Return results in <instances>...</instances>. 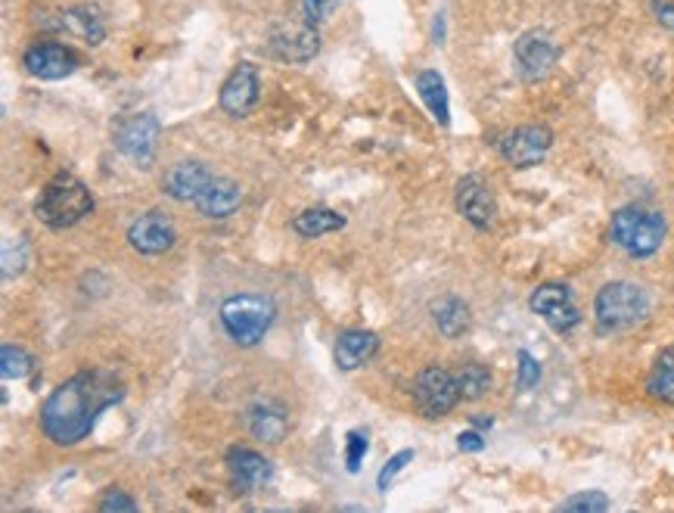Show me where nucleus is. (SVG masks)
<instances>
[{
	"mask_svg": "<svg viewBox=\"0 0 674 513\" xmlns=\"http://www.w3.org/2000/svg\"><path fill=\"white\" fill-rule=\"evenodd\" d=\"M457 448H461V451H482V448H485V439H482V432L476 430L461 432V436H457Z\"/></svg>",
	"mask_w": 674,
	"mask_h": 513,
	"instance_id": "nucleus-35",
	"label": "nucleus"
},
{
	"mask_svg": "<svg viewBox=\"0 0 674 513\" xmlns=\"http://www.w3.org/2000/svg\"><path fill=\"white\" fill-rule=\"evenodd\" d=\"M240 202H243L240 184H233L231 178H212V184L193 202V209L206 218H228L240 209Z\"/></svg>",
	"mask_w": 674,
	"mask_h": 513,
	"instance_id": "nucleus-19",
	"label": "nucleus"
},
{
	"mask_svg": "<svg viewBox=\"0 0 674 513\" xmlns=\"http://www.w3.org/2000/svg\"><path fill=\"white\" fill-rule=\"evenodd\" d=\"M246 427L259 442L280 446L289 432V411L274 398H264L246 411Z\"/></svg>",
	"mask_w": 674,
	"mask_h": 513,
	"instance_id": "nucleus-18",
	"label": "nucleus"
},
{
	"mask_svg": "<svg viewBox=\"0 0 674 513\" xmlns=\"http://www.w3.org/2000/svg\"><path fill=\"white\" fill-rule=\"evenodd\" d=\"M22 66L29 69L34 78H41V82H60V78H69L75 69L82 66V60L66 44L41 41V44H32V48L25 50Z\"/></svg>",
	"mask_w": 674,
	"mask_h": 513,
	"instance_id": "nucleus-9",
	"label": "nucleus"
},
{
	"mask_svg": "<svg viewBox=\"0 0 674 513\" xmlns=\"http://www.w3.org/2000/svg\"><path fill=\"white\" fill-rule=\"evenodd\" d=\"M228 473H231L233 489L240 495H255L262 485L271 482L274 467L259 451H252V448H231L228 451Z\"/></svg>",
	"mask_w": 674,
	"mask_h": 513,
	"instance_id": "nucleus-15",
	"label": "nucleus"
},
{
	"mask_svg": "<svg viewBox=\"0 0 674 513\" xmlns=\"http://www.w3.org/2000/svg\"><path fill=\"white\" fill-rule=\"evenodd\" d=\"M413 84H417V91L429 106V113L435 116V122L447 128L451 125V103H447V87H444L442 75L435 69H426L413 78Z\"/></svg>",
	"mask_w": 674,
	"mask_h": 513,
	"instance_id": "nucleus-23",
	"label": "nucleus"
},
{
	"mask_svg": "<svg viewBox=\"0 0 674 513\" xmlns=\"http://www.w3.org/2000/svg\"><path fill=\"white\" fill-rule=\"evenodd\" d=\"M379 352V336L373 331H343L336 339V367L358 370Z\"/></svg>",
	"mask_w": 674,
	"mask_h": 513,
	"instance_id": "nucleus-20",
	"label": "nucleus"
},
{
	"mask_svg": "<svg viewBox=\"0 0 674 513\" xmlns=\"http://www.w3.org/2000/svg\"><path fill=\"white\" fill-rule=\"evenodd\" d=\"M513 53H516V69H519V75H523L526 82H538V78H544V75L554 69V63H557L559 56L557 44L550 41V34L544 32L523 34V38L516 41Z\"/></svg>",
	"mask_w": 674,
	"mask_h": 513,
	"instance_id": "nucleus-13",
	"label": "nucleus"
},
{
	"mask_svg": "<svg viewBox=\"0 0 674 513\" xmlns=\"http://www.w3.org/2000/svg\"><path fill=\"white\" fill-rule=\"evenodd\" d=\"M99 511L103 513H116V511L134 513L137 511V501H134L128 492H122V489H109V492L103 495V501H99Z\"/></svg>",
	"mask_w": 674,
	"mask_h": 513,
	"instance_id": "nucleus-31",
	"label": "nucleus"
},
{
	"mask_svg": "<svg viewBox=\"0 0 674 513\" xmlns=\"http://www.w3.org/2000/svg\"><path fill=\"white\" fill-rule=\"evenodd\" d=\"M528 305H531L535 315L544 317V321L550 324V331L557 333L576 331L578 321H581L576 302H572V290L562 286V283H541V286L531 293V302H528Z\"/></svg>",
	"mask_w": 674,
	"mask_h": 513,
	"instance_id": "nucleus-7",
	"label": "nucleus"
},
{
	"mask_svg": "<svg viewBox=\"0 0 674 513\" xmlns=\"http://www.w3.org/2000/svg\"><path fill=\"white\" fill-rule=\"evenodd\" d=\"M91 212H94L91 190L69 171H60L56 178H50L48 187L41 190V197L34 202V216L41 218V224H48L50 231L75 228Z\"/></svg>",
	"mask_w": 674,
	"mask_h": 513,
	"instance_id": "nucleus-2",
	"label": "nucleus"
},
{
	"mask_svg": "<svg viewBox=\"0 0 674 513\" xmlns=\"http://www.w3.org/2000/svg\"><path fill=\"white\" fill-rule=\"evenodd\" d=\"M653 13L656 19L674 32V0H653Z\"/></svg>",
	"mask_w": 674,
	"mask_h": 513,
	"instance_id": "nucleus-34",
	"label": "nucleus"
},
{
	"mask_svg": "<svg viewBox=\"0 0 674 513\" xmlns=\"http://www.w3.org/2000/svg\"><path fill=\"white\" fill-rule=\"evenodd\" d=\"M457 401H461V392H457L454 374H447L444 367L435 365L420 370V377L413 383V405L420 415L429 417V420H439V417L451 415Z\"/></svg>",
	"mask_w": 674,
	"mask_h": 513,
	"instance_id": "nucleus-6",
	"label": "nucleus"
},
{
	"mask_svg": "<svg viewBox=\"0 0 674 513\" xmlns=\"http://www.w3.org/2000/svg\"><path fill=\"white\" fill-rule=\"evenodd\" d=\"M0 367H3L7 380H25L34 370V358L22 346L3 343V348H0Z\"/></svg>",
	"mask_w": 674,
	"mask_h": 513,
	"instance_id": "nucleus-27",
	"label": "nucleus"
},
{
	"mask_svg": "<svg viewBox=\"0 0 674 513\" xmlns=\"http://www.w3.org/2000/svg\"><path fill=\"white\" fill-rule=\"evenodd\" d=\"M485 427H492V417H476V430H485Z\"/></svg>",
	"mask_w": 674,
	"mask_h": 513,
	"instance_id": "nucleus-36",
	"label": "nucleus"
},
{
	"mask_svg": "<svg viewBox=\"0 0 674 513\" xmlns=\"http://www.w3.org/2000/svg\"><path fill=\"white\" fill-rule=\"evenodd\" d=\"M218 103L233 118H243L255 109V103H259V72H255L252 63H240L233 69L231 78L221 84Z\"/></svg>",
	"mask_w": 674,
	"mask_h": 513,
	"instance_id": "nucleus-14",
	"label": "nucleus"
},
{
	"mask_svg": "<svg viewBox=\"0 0 674 513\" xmlns=\"http://www.w3.org/2000/svg\"><path fill=\"white\" fill-rule=\"evenodd\" d=\"M454 380H457V392H461L463 401H478L492 389V374L485 365H463L454 374Z\"/></svg>",
	"mask_w": 674,
	"mask_h": 513,
	"instance_id": "nucleus-26",
	"label": "nucleus"
},
{
	"mask_svg": "<svg viewBox=\"0 0 674 513\" xmlns=\"http://www.w3.org/2000/svg\"><path fill=\"white\" fill-rule=\"evenodd\" d=\"M343 228H346V216H339V212H333V209H324V206L305 209V212H298V216L293 218V231H296L298 237H308V240L324 237V233L343 231Z\"/></svg>",
	"mask_w": 674,
	"mask_h": 513,
	"instance_id": "nucleus-24",
	"label": "nucleus"
},
{
	"mask_svg": "<svg viewBox=\"0 0 674 513\" xmlns=\"http://www.w3.org/2000/svg\"><path fill=\"white\" fill-rule=\"evenodd\" d=\"M320 50L317 25L302 19V22H283L271 32V53L286 63H308L314 53Z\"/></svg>",
	"mask_w": 674,
	"mask_h": 513,
	"instance_id": "nucleus-10",
	"label": "nucleus"
},
{
	"mask_svg": "<svg viewBox=\"0 0 674 513\" xmlns=\"http://www.w3.org/2000/svg\"><path fill=\"white\" fill-rule=\"evenodd\" d=\"M175 240H178V231L165 212H144L134 218V224L128 228V243L140 255H162L175 247Z\"/></svg>",
	"mask_w": 674,
	"mask_h": 513,
	"instance_id": "nucleus-12",
	"label": "nucleus"
},
{
	"mask_svg": "<svg viewBox=\"0 0 674 513\" xmlns=\"http://www.w3.org/2000/svg\"><path fill=\"white\" fill-rule=\"evenodd\" d=\"M125 380L109 367H91L60 383L41 405V432L53 446L72 448L84 442L103 411L125 398Z\"/></svg>",
	"mask_w": 674,
	"mask_h": 513,
	"instance_id": "nucleus-1",
	"label": "nucleus"
},
{
	"mask_svg": "<svg viewBox=\"0 0 674 513\" xmlns=\"http://www.w3.org/2000/svg\"><path fill=\"white\" fill-rule=\"evenodd\" d=\"M212 171L197 163V159H183V163H175V166L165 171V193L178 202H197L199 193L212 184Z\"/></svg>",
	"mask_w": 674,
	"mask_h": 513,
	"instance_id": "nucleus-17",
	"label": "nucleus"
},
{
	"mask_svg": "<svg viewBox=\"0 0 674 513\" xmlns=\"http://www.w3.org/2000/svg\"><path fill=\"white\" fill-rule=\"evenodd\" d=\"M277 317V305L271 296L255 293H236L221 302V327L236 346L252 348L264 339Z\"/></svg>",
	"mask_w": 674,
	"mask_h": 513,
	"instance_id": "nucleus-3",
	"label": "nucleus"
},
{
	"mask_svg": "<svg viewBox=\"0 0 674 513\" xmlns=\"http://www.w3.org/2000/svg\"><path fill=\"white\" fill-rule=\"evenodd\" d=\"M411 461H413L411 448H404V451H398L396 458H389V461H386V467L379 470V477H377V489H379V492H389V485L396 482L398 473H401L404 467L411 464Z\"/></svg>",
	"mask_w": 674,
	"mask_h": 513,
	"instance_id": "nucleus-30",
	"label": "nucleus"
},
{
	"mask_svg": "<svg viewBox=\"0 0 674 513\" xmlns=\"http://www.w3.org/2000/svg\"><path fill=\"white\" fill-rule=\"evenodd\" d=\"M550 144H554V134L547 125H526L501 140V153L510 166L531 168L550 153Z\"/></svg>",
	"mask_w": 674,
	"mask_h": 513,
	"instance_id": "nucleus-11",
	"label": "nucleus"
},
{
	"mask_svg": "<svg viewBox=\"0 0 674 513\" xmlns=\"http://www.w3.org/2000/svg\"><path fill=\"white\" fill-rule=\"evenodd\" d=\"M559 511H588V513H603L609 511V498L603 492H581V495L569 498L559 504Z\"/></svg>",
	"mask_w": 674,
	"mask_h": 513,
	"instance_id": "nucleus-29",
	"label": "nucleus"
},
{
	"mask_svg": "<svg viewBox=\"0 0 674 513\" xmlns=\"http://www.w3.org/2000/svg\"><path fill=\"white\" fill-rule=\"evenodd\" d=\"M646 389L650 396L665 401V405H674V348H665L653 365V374L646 380Z\"/></svg>",
	"mask_w": 674,
	"mask_h": 513,
	"instance_id": "nucleus-25",
	"label": "nucleus"
},
{
	"mask_svg": "<svg viewBox=\"0 0 674 513\" xmlns=\"http://www.w3.org/2000/svg\"><path fill=\"white\" fill-rule=\"evenodd\" d=\"M367 451H370V442H367V432L361 430H351L346 436V467L348 473H358L364 464V458H367Z\"/></svg>",
	"mask_w": 674,
	"mask_h": 513,
	"instance_id": "nucleus-28",
	"label": "nucleus"
},
{
	"mask_svg": "<svg viewBox=\"0 0 674 513\" xmlns=\"http://www.w3.org/2000/svg\"><path fill=\"white\" fill-rule=\"evenodd\" d=\"M159 118L152 113H137V116L122 118L116 132V149L125 153L128 159L140 163V166H149L152 153H156V140H159Z\"/></svg>",
	"mask_w": 674,
	"mask_h": 513,
	"instance_id": "nucleus-8",
	"label": "nucleus"
},
{
	"mask_svg": "<svg viewBox=\"0 0 674 513\" xmlns=\"http://www.w3.org/2000/svg\"><path fill=\"white\" fill-rule=\"evenodd\" d=\"M339 3H343V0H302V13H305L308 22L317 25V22H324Z\"/></svg>",
	"mask_w": 674,
	"mask_h": 513,
	"instance_id": "nucleus-33",
	"label": "nucleus"
},
{
	"mask_svg": "<svg viewBox=\"0 0 674 513\" xmlns=\"http://www.w3.org/2000/svg\"><path fill=\"white\" fill-rule=\"evenodd\" d=\"M60 29L75 38H82L84 44L97 48L106 38V25H103V17H99L97 7H75V10H66L60 17Z\"/></svg>",
	"mask_w": 674,
	"mask_h": 513,
	"instance_id": "nucleus-21",
	"label": "nucleus"
},
{
	"mask_svg": "<svg viewBox=\"0 0 674 513\" xmlns=\"http://www.w3.org/2000/svg\"><path fill=\"white\" fill-rule=\"evenodd\" d=\"M432 321L447 339H457L470 331L473 317H470V305L461 296H442L432 302Z\"/></svg>",
	"mask_w": 674,
	"mask_h": 513,
	"instance_id": "nucleus-22",
	"label": "nucleus"
},
{
	"mask_svg": "<svg viewBox=\"0 0 674 513\" xmlns=\"http://www.w3.org/2000/svg\"><path fill=\"white\" fill-rule=\"evenodd\" d=\"M609 233L612 243L625 249L631 259H650L665 243V218L643 206H625L612 216Z\"/></svg>",
	"mask_w": 674,
	"mask_h": 513,
	"instance_id": "nucleus-4",
	"label": "nucleus"
},
{
	"mask_svg": "<svg viewBox=\"0 0 674 513\" xmlns=\"http://www.w3.org/2000/svg\"><path fill=\"white\" fill-rule=\"evenodd\" d=\"M457 212H461L473 228H478V231H488L494 224L497 202H494L492 190L478 181L476 175H470V178H463V181L457 184Z\"/></svg>",
	"mask_w": 674,
	"mask_h": 513,
	"instance_id": "nucleus-16",
	"label": "nucleus"
},
{
	"mask_svg": "<svg viewBox=\"0 0 674 513\" xmlns=\"http://www.w3.org/2000/svg\"><path fill=\"white\" fill-rule=\"evenodd\" d=\"M541 380V365L528 355V352H519V389H531Z\"/></svg>",
	"mask_w": 674,
	"mask_h": 513,
	"instance_id": "nucleus-32",
	"label": "nucleus"
},
{
	"mask_svg": "<svg viewBox=\"0 0 674 513\" xmlns=\"http://www.w3.org/2000/svg\"><path fill=\"white\" fill-rule=\"evenodd\" d=\"M593 315L603 331H628L650 315V299L638 283L612 281L597 293Z\"/></svg>",
	"mask_w": 674,
	"mask_h": 513,
	"instance_id": "nucleus-5",
	"label": "nucleus"
}]
</instances>
